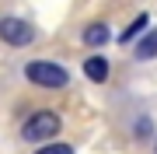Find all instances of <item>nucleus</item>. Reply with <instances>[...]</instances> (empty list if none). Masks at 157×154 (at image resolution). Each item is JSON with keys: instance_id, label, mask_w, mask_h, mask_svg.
Wrapping results in <instances>:
<instances>
[{"instance_id": "obj_7", "label": "nucleus", "mask_w": 157, "mask_h": 154, "mask_svg": "<svg viewBox=\"0 0 157 154\" xmlns=\"http://www.w3.org/2000/svg\"><path fill=\"white\" fill-rule=\"evenodd\" d=\"M143 28H147V14H140V18H136V21H133V25H129V28H126L122 35H119V42H133V39H136V35H140V32H143Z\"/></svg>"}, {"instance_id": "obj_8", "label": "nucleus", "mask_w": 157, "mask_h": 154, "mask_svg": "<svg viewBox=\"0 0 157 154\" xmlns=\"http://www.w3.org/2000/svg\"><path fill=\"white\" fill-rule=\"evenodd\" d=\"M35 154H73L70 144H45L42 151H35Z\"/></svg>"}, {"instance_id": "obj_3", "label": "nucleus", "mask_w": 157, "mask_h": 154, "mask_svg": "<svg viewBox=\"0 0 157 154\" xmlns=\"http://www.w3.org/2000/svg\"><path fill=\"white\" fill-rule=\"evenodd\" d=\"M0 39H4L7 46H28L35 39V32H32L28 21H21V18H4V21H0Z\"/></svg>"}, {"instance_id": "obj_2", "label": "nucleus", "mask_w": 157, "mask_h": 154, "mask_svg": "<svg viewBox=\"0 0 157 154\" xmlns=\"http://www.w3.org/2000/svg\"><path fill=\"white\" fill-rule=\"evenodd\" d=\"M25 77L32 81V84H39V88H67V70L59 67V63H52V60H32V63H25Z\"/></svg>"}, {"instance_id": "obj_1", "label": "nucleus", "mask_w": 157, "mask_h": 154, "mask_svg": "<svg viewBox=\"0 0 157 154\" xmlns=\"http://www.w3.org/2000/svg\"><path fill=\"white\" fill-rule=\"evenodd\" d=\"M59 126H63L59 116L49 112V109H42V112H35L32 119L21 126V140H28V144H49V137L59 133Z\"/></svg>"}, {"instance_id": "obj_6", "label": "nucleus", "mask_w": 157, "mask_h": 154, "mask_svg": "<svg viewBox=\"0 0 157 154\" xmlns=\"http://www.w3.org/2000/svg\"><path fill=\"white\" fill-rule=\"evenodd\" d=\"M150 56H157V32H147L136 42V60H150Z\"/></svg>"}, {"instance_id": "obj_5", "label": "nucleus", "mask_w": 157, "mask_h": 154, "mask_svg": "<svg viewBox=\"0 0 157 154\" xmlns=\"http://www.w3.org/2000/svg\"><path fill=\"white\" fill-rule=\"evenodd\" d=\"M84 74H87V81H94V84L108 81V60H105V56H91V60L84 63Z\"/></svg>"}, {"instance_id": "obj_4", "label": "nucleus", "mask_w": 157, "mask_h": 154, "mask_svg": "<svg viewBox=\"0 0 157 154\" xmlns=\"http://www.w3.org/2000/svg\"><path fill=\"white\" fill-rule=\"evenodd\" d=\"M80 39H84L87 46H105V42L112 39V32H108L105 21H94V25H87V28H84V35H80Z\"/></svg>"}]
</instances>
